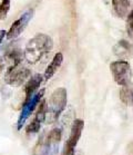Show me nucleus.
<instances>
[{"label": "nucleus", "instance_id": "1", "mask_svg": "<svg viewBox=\"0 0 133 155\" xmlns=\"http://www.w3.org/2000/svg\"><path fill=\"white\" fill-rule=\"evenodd\" d=\"M53 47V40L46 34H38L27 42L25 49V59L29 64H37Z\"/></svg>", "mask_w": 133, "mask_h": 155}, {"label": "nucleus", "instance_id": "2", "mask_svg": "<svg viewBox=\"0 0 133 155\" xmlns=\"http://www.w3.org/2000/svg\"><path fill=\"white\" fill-rule=\"evenodd\" d=\"M61 134V128L54 127L49 133L41 136L33 147V155H57Z\"/></svg>", "mask_w": 133, "mask_h": 155}, {"label": "nucleus", "instance_id": "3", "mask_svg": "<svg viewBox=\"0 0 133 155\" xmlns=\"http://www.w3.org/2000/svg\"><path fill=\"white\" fill-rule=\"evenodd\" d=\"M68 102V93L66 89L63 87L57 88L56 91L51 94L49 102L47 104V120L49 123L56 122L61 115L66 106Z\"/></svg>", "mask_w": 133, "mask_h": 155}, {"label": "nucleus", "instance_id": "4", "mask_svg": "<svg viewBox=\"0 0 133 155\" xmlns=\"http://www.w3.org/2000/svg\"><path fill=\"white\" fill-rule=\"evenodd\" d=\"M110 71L112 73L113 79L116 81V84L120 86H125L130 84L131 81V68L128 61L125 60H118L113 61L110 65Z\"/></svg>", "mask_w": 133, "mask_h": 155}, {"label": "nucleus", "instance_id": "5", "mask_svg": "<svg viewBox=\"0 0 133 155\" xmlns=\"http://www.w3.org/2000/svg\"><path fill=\"white\" fill-rule=\"evenodd\" d=\"M84 127V122L80 118H77L72 124L70 132V136L66 141V144L63 146L61 155H74V150L77 146L78 142L80 140L82 130Z\"/></svg>", "mask_w": 133, "mask_h": 155}, {"label": "nucleus", "instance_id": "6", "mask_svg": "<svg viewBox=\"0 0 133 155\" xmlns=\"http://www.w3.org/2000/svg\"><path fill=\"white\" fill-rule=\"evenodd\" d=\"M30 76H31V71L25 66H21L20 64L5 75V81L10 86L18 87L21 86L26 81H28Z\"/></svg>", "mask_w": 133, "mask_h": 155}, {"label": "nucleus", "instance_id": "7", "mask_svg": "<svg viewBox=\"0 0 133 155\" xmlns=\"http://www.w3.org/2000/svg\"><path fill=\"white\" fill-rule=\"evenodd\" d=\"M43 94H45V89H41L38 93H36L31 98L27 99L25 102L23 107H22V110H21L20 113V116L18 118V130H21L22 126L25 125L26 120H28V117L31 115L32 112L35 110L36 107L38 106V104L41 101V98L43 97Z\"/></svg>", "mask_w": 133, "mask_h": 155}, {"label": "nucleus", "instance_id": "8", "mask_svg": "<svg viewBox=\"0 0 133 155\" xmlns=\"http://www.w3.org/2000/svg\"><path fill=\"white\" fill-rule=\"evenodd\" d=\"M32 16H33V10L29 9V10L25 11L21 15L20 17L18 18L17 20L14 21L11 25L10 29L7 32V38L8 39H14L17 38L18 36H20V34L26 29V27L28 26L29 21L31 20Z\"/></svg>", "mask_w": 133, "mask_h": 155}, {"label": "nucleus", "instance_id": "9", "mask_svg": "<svg viewBox=\"0 0 133 155\" xmlns=\"http://www.w3.org/2000/svg\"><path fill=\"white\" fill-rule=\"evenodd\" d=\"M21 63L20 54L18 51H9L0 57V74H7Z\"/></svg>", "mask_w": 133, "mask_h": 155}, {"label": "nucleus", "instance_id": "10", "mask_svg": "<svg viewBox=\"0 0 133 155\" xmlns=\"http://www.w3.org/2000/svg\"><path fill=\"white\" fill-rule=\"evenodd\" d=\"M47 109H48V107H47L46 101H42V103L38 107V112L36 114L35 118L31 120V123L26 128V132L28 134H36L40 130L42 123L47 120Z\"/></svg>", "mask_w": 133, "mask_h": 155}, {"label": "nucleus", "instance_id": "11", "mask_svg": "<svg viewBox=\"0 0 133 155\" xmlns=\"http://www.w3.org/2000/svg\"><path fill=\"white\" fill-rule=\"evenodd\" d=\"M43 78L40 74H36L33 75L32 77H30L26 84L25 87V92H26V101L29 98H31L32 96L35 95V92L40 87Z\"/></svg>", "mask_w": 133, "mask_h": 155}, {"label": "nucleus", "instance_id": "12", "mask_svg": "<svg viewBox=\"0 0 133 155\" xmlns=\"http://www.w3.org/2000/svg\"><path fill=\"white\" fill-rule=\"evenodd\" d=\"M63 63V55L61 53H58L54 55V57L52 58L51 63L49 64V66L46 68L45 71V81H49L50 78H52V76L56 74L58 69L61 67V65Z\"/></svg>", "mask_w": 133, "mask_h": 155}, {"label": "nucleus", "instance_id": "13", "mask_svg": "<svg viewBox=\"0 0 133 155\" xmlns=\"http://www.w3.org/2000/svg\"><path fill=\"white\" fill-rule=\"evenodd\" d=\"M112 7L120 18H124L129 12V0H112Z\"/></svg>", "mask_w": 133, "mask_h": 155}, {"label": "nucleus", "instance_id": "14", "mask_svg": "<svg viewBox=\"0 0 133 155\" xmlns=\"http://www.w3.org/2000/svg\"><path fill=\"white\" fill-rule=\"evenodd\" d=\"M113 50H114V54H116V56L126 57V56H129L130 53L132 51V48H131L130 44L126 41V40H121V41L113 48Z\"/></svg>", "mask_w": 133, "mask_h": 155}, {"label": "nucleus", "instance_id": "15", "mask_svg": "<svg viewBox=\"0 0 133 155\" xmlns=\"http://www.w3.org/2000/svg\"><path fill=\"white\" fill-rule=\"evenodd\" d=\"M120 97L123 103L128 105H133V86L129 87V85L123 86V88L120 91Z\"/></svg>", "mask_w": 133, "mask_h": 155}, {"label": "nucleus", "instance_id": "16", "mask_svg": "<svg viewBox=\"0 0 133 155\" xmlns=\"http://www.w3.org/2000/svg\"><path fill=\"white\" fill-rule=\"evenodd\" d=\"M9 9H10V0H2L0 4V20L7 17Z\"/></svg>", "mask_w": 133, "mask_h": 155}, {"label": "nucleus", "instance_id": "17", "mask_svg": "<svg viewBox=\"0 0 133 155\" xmlns=\"http://www.w3.org/2000/svg\"><path fill=\"white\" fill-rule=\"evenodd\" d=\"M126 26H128V32H129V35L133 38V9L131 10L129 16H128V22H126Z\"/></svg>", "mask_w": 133, "mask_h": 155}, {"label": "nucleus", "instance_id": "18", "mask_svg": "<svg viewBox=\"0 0 133 155\" xmlns=\"http://www.w3.org/2000/svg\"><path fill=\"white\" fill-rule=\"evenodd\" d=\"M5 36H7V31H5V30H0V44L2 42Z\"/></svg>", "mask_w": 133, "mask_h": 155}]
</instances>
